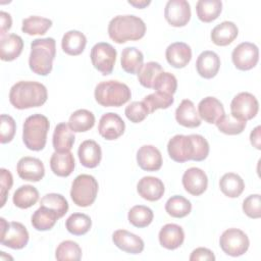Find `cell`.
<instances>
[{"label":"cell","instance_id":"1","mask_svg":"<svg viewBox=\"0 0 261 261\" xmlns=\"http://www.w3.org/2000/svg\"><path fill=\"white\" fill-rule=\"evenodd\" d=\"M167 152L175 162L203 161L209 154V144L201 135H175L167 144Z\"/></svg>","mask_w":261,"mask_h":261},{"label":"cell","instance_id":"2","mask_svg":"<svg viewBox=\"0 0 261 261\" xmlns=\"http://www.w3.org/2000/svg\"><path fill=\"white\" fill-rule=\"evenodd\" d=\"M48 98L46 87L38 82L20 81L14 84L9 92L11 105L19 110L40 107Z\"/></svg>","mask_w":261,"mask_h":261},{"label":"cell","instance_id":"3","mask_svg":"<svg viewBox=\"0 0 261 261\" xmlns=\"http://www.w3.org/2000/svg\"><path fill=\"white\" fill-rule=\"evenodd\" d=\"M146 33V24L142 18L127 14L114 16L108 24V35L117 44L142 39Z\"/></svg>","mask_w":261,"mask_h":261},{"label":"cell","instance_id":"4","mask_svg":"<svg viewBox=\"0 0 261 261\" xmlns=\"http://www.w3.org/2000/svg\"><path fill=\"white\" fill-rule=\"evenodd\" d=\"M56 54V42L53 38L36 39L31 43L29 65L33 72L39 75H48L53 66Z\"/></svg>","mask_w":261,"mask_h":261},{"label":"cell","instance_id":"5","mask_svg":"<svg viewBox=\"0 0 261 261\" xmlns=\"http://www.w3.org/2000/svg\"><path fill=\"white\" fill-rule=\"evenodd\" d=\"M95 100L103 107H119L130 100L129 88L118 81H105L99 83L94 92Z\"/></svg>","mask_w":261,"mask_h":261},{"label":"cell","instance_id":"6","mask_svg":"<svg viewBox=\"0 0 261 261\" xmlns=\"http://www.w3.org/2000/svg\"><path fill=\"white\" fill-rule=\"evenodd\" d=\"M49 127V120L43 114H33L27 117L22 126V141L25 147L32 151L43 150Z\"/></svg>","mask_w":261,"mask_h":261},{"label":"cell","instance_id":"7","mask_svg":"<svg viewBox=\"0 0 261 261\" xmlns=\"http://www.w3.org/2000/svg\"><path fill=\"white\" fill-rule=\"evenodd\" d=\"M98 188V182L93 175L80 174L72 181L70 197L76 206L88 207L96 200Z\"/></svg>","mask_w":261,"mask_h":261},{"label":"cell","instance_id":"8","mask_svg":"<svg viewBox=\"0 0 261 261\" xmlns=\"http://www.w3.org/2000/svg\"><path fill=\"white\" fill-rule=\"evenodd\" d=\"M1 223V245L19 250L24 248L29 242V231L25 226L17 221L7 222L3 217L0 218Z\"/></svg>","mask_w":261,"mask_h":261},{"label":"cell","instance_id":"9","mask_svg":"<svg viewBox=\"0 0 261 261\" xmlns=\"http://www.w3.org/2000/svg\"><path fill=\"white\" fill-rule=\"evenodd\" d=\"M219 245L226 255L238 257L248 251L250 241L243 230L239 228H228L220 236Z\"/></svg>","mask_w":261,"mask_h":261},{"label":"cell","instance_id":"10","mask_svg":"<svg viewBox=\"0 0 261 261\" xmlns=\"http://www.w3.org/2000/svg\"><path fill=\"white\" fill-rule=\"evenodd\" d=\"M116 50L112 45L105 42L97 43L91 50V61L94 67L103 75L110 74L116 60Z\"/></svg>","mask_w":261,"mask_h":261},{"label":"cell","instance_id":"11","mask_svg":"<svg viewBox=\"0 0 261 261\" xmlns=\"http://www.w3.org/2000/svg\"><path fill=\"white\" fill-rule=\"evenodd\" d=\"M259 110V103L256 97L248 92L239 93L230 103V114L242 121L254 118Z\"/></svg>","mask_w":261,"mask_h":261},{"label":"cell","instance_id":"12","mask_svg":"<svg viewBox=\"0 0 261 261\" xmlns=\"http://www.w3.org/2000/svg\"><path fill=\"white\" fill-rule=\"evenodd\" d=\"M231 59L238 69L250 70L259 60V49L253 43L243 42L232 50Z\"/></svg>","mask_w":261,"mask_h":261},{"label":"cell","instance_id":"13","mask_svg":"<svg viewBox=\"0 0 261 261\" xmlns=\"http://www.w3.org/2000/svg\"><path fill=\"white\" fill-rule=\"evenodd\" d=\"M164 17L172 27H185L191 19L189 2L186 0H169L164 8Z\"/></svg>","mask_w":261,"mask_h":261},{"label":"cell","instance_id":"14","mask_svg":"<svg viewBox=\"0 0 261 261\" xmlns=\"http://www.w3.org/2000/svg\"><path fill=\"white\" fill-rule=\"evenodd\" d=\"M125 129V124L122 118L114 113L108 112L101 116L98 126V132L102 138L108 141L118 139Z\"/></svg>","mask_w":261,"mask_h":261},{"label":"cell","instance_id":"15","mask_svg":"<svg viewBox=\"0 0 261 261\" xmlns=\"http://www.w3.org/2000/svg\"><path fill=\"white\" fill-rule=\"evenodd\" d=\"M16 171L21 179L29 181H39L45 175L43 162L38 158L30 156L22 157L18 160Z\"/></svg>","mask_w":261,"mask_h":261},{"label":"cell","instance_id":"16","mask_svg":"<svg viewBox=\"0 0 261 261\" xmlns=\"http://www.w3.org/2000/svg\"><path fill=\"white\" fill-rule=\"evenodd\" d=\"M181 181L185 190L193 196L202 195L208 186L206 173L198 167H191L187 169L182 175Z\"/></svg>","mask_w":261,"mask_h":261},{"label":"cell","instance_id":"17","mask_svg":"<svg viewBox=\"0 0 261 261\" xmlns=\"http://www.w3.org/2000/svg\"><path fill=\"white\" fill-rule=\"evenodd\" d=\"M112 241L117 248L129 254H140L144 250V241L125 229L115 230L112 234Z\"/></svg>","mask_w":261,"mask_h":261},{"label":"cell","instance_id":"18","mask_svg":"<svg viewBox=\"0 0 261 261\" xmlns=\"http://www.w3.org/2000/svg\"><path fill=\"white\" fill-rule=\"evenodd\" d=\"M138 165L146 171H157L162 166V155L152 145H144L137 152Z\"/></svg>","mask_w":261,"mask_h":261},{"label":"cell","instance_id":"19","mask_svg":"<svg viewBox=\"0 0 261 261\" xmlns=\"http://www.w3.org/2000/svg\"><path fill=\"white\" fill-rule=\"evenodd\" d=\"M167 62L174 68H182L192 59L191 47L184 42H175L170 44L165 51Z\"/></svg>","mask_w":261,"mask_h":261},{"label":"cell","instance_id":"20","mask_svg":"<svg viewBox=\"0 0 261 261\" xmlns=\"http://www.w3.org/2000/svg\"><path fill=\"white\" fill-rule=\"evenodd\" d=\"M198 114L200 118L208 123H216L224 114L222 103L215 97H206L202 99L198 105Z\"/></svg>","mask_w":261,"mask_h":261},{"label":"cell","instance_id":"21","mask_svg":"<svg viewBox=\"0 0 261 261\" xmlns=\"http://www.w3.org/2000/svg\"><path fill=\"white\" fill-rule=\"evenodd\" d=\"M137 191L143 199L154 202L162 198L164 194V185L158 177L144 176L139 180Z\"/></svg>","mask_w":261,"mask_h":261},{"label":"cell","instance_id":"22","mask_svg":"<svg viewBox=\"0 0 261 261\" xmlns=\"http://www.w3.org/2000/svg\"><path fill=\"white\" fill-rule=\"evenodd\" d=\"M77 155L82 165L88 168H95L102 158L101 147L93 140H86L80 145Z\"/></svg>","mask_w":261,"mask_h":261},{"label":"cell","instance_id":"23","mask_svg":"<svg viewBox=\"0 0 261 261\" xmlns=\"http://www.w3.org/2000/svg\"><path fill=\"white\" fill-rule=\"evenodd\" d=\"M160 245L167 250H175L180 247L185 240V232L181 226L174 223L165 224L158 234Z\"/></svg>","mask_w":261,"mask_h":261},{"label":"cell","instance_id":"24","mask_svg":"<svg viewBox=\"0 0 261 261\" xmlns=\"http://www.w3.org/2000/svg\"><path fill=\"white\" fill-rule=\"evenodd\" d=\"M220 67V58L213 51H203L197 58L196 68L200 76L204 79L214 77Z\"/></svg>","mask_w":261,"mask_h":261},{"label":"cell","instance_id":"25","mask_svg":"<svg viewBox=\"0 0 261 261\" xmlns=\"http://www.w3.org/2000/svg\"><path fill=\"white\" fill-rule=\"evenodd\" d=\"M23 49L22 39L15 34H8L0 38V58L3 61L16 59Z\"/></svg>","mask_w":261,"mask_h":261},{"label":"cell","instance_id":"26","mask_svg":"<svg viewBox=\"0 0 261 261\" xmlns=\"http://www.w3.org/2000/svg\"><path fill=\"white\" fill-rule=\"evenodd\" d=\"M175 119L176 121L186 127H198L201 124V118L196 110L194 103L185 99L180 102L179 106L175 110Z\"/></svg>","mask_w":261,"mask_h":261},{"label":"cell","instance_id":"27","mask_svg":"<svg viewBox=\"0 0 261 261\" xmlns=\"http://www.w3.org/2000/svg\"><path fill=\"white\" fill-rule=\"evenodd\" d=\"M74 158L70 151L54 152L50 158V167L54 174L61 177H66L71 174L74 169Z\"/></svg>","mask_w":261,"mask_h":261},{"label":"cell","instance_id":"28","mask_svg":"<svg viewBox=\"0 0 261 261\" xmlns=\"http://www.w3.org/2000/svg\"><path fill=\"white\" fill-rule=\"evenodd\" d=\"M74 134L68 123L60 122L55 126L52 144L56 152H68L74 144Z\"/></svg>","mask_w":261,"mask_h":261},{"label":"cell","instance_id":"29","mask_svg":"<svg viewBox=\"0 0 261 261\" xmlns=\"http://www.w3.org/2000/svg\"><path fill=\"white\" fill-rule=\"evenodd\" d=\"M238 27L232 21H222L213 28L211 40L217 46H227L238 37Z\"/></svg>","mask_w":261,"mask_h":261},{"label":"cell","instance_id":"30","mask_svg":"<svg viewBox=\"0 0 261 261\" xmlns=\"http://www.w3.org/2000/svg\"><path fill=\"white\" fill-rule=\"evenodd\" d=\"M87 44V38L86 36L75 30H71L66 32L61 41V47L63 52H65L68 55L71 56H76L83 53L85 50Z\"/></svg>","mask_w":261,"mask_h":261},{"label":"cell","instance_id":"31","mask_svg":"<svg viewBox=\"0 0 261 261\" xmlns=\"http://www.w3.org/2000/svg\"><path fill=\"white\" fill-rule=\"evenodd\" d=\"M59 218V215L54 210L44 206H40V208L37 209L32 215L31 221L34 228L44 231L51 229Z\"/></svg>","mask_w":261,"mask_h":261},{"label":"cell","instance_id":"32","mask_svg":"<svg viewBox=\"0 0 261 261\" xmlns=\"http://www.w3.org/2000/svg\"><path fill=\"white\" fill-rule=\"evenodd\" d=\"M144 55L136 47H126L121 52V68L130 74H136L139 72L143 65Z\"/></svg>","mask_w":261,"mask_h":261},{"label":"cell","instance_id":"33","mask_svg":"<svg viewBox=\"0 0 261 261\" xmlns=\"http://www.w3.org/2000/svg\"><path fill=\"white\" fill-rule=\"evenodd\" d=\"M219 188L226 197L237 198L244 192L245 182L239 174L227 172L221 176L219 180Z\"/></svg>","mask_w":261,"mask_h":261},{"label":"cell","instance_id":"34","mask_svg":"<svg viewBox=\"0 0 261 261\" xmlns=\"http://www.w3.org/2000/svg\"><path fill=\"white\" fill-rule=\"evenodd\" d=\"M222 2L220 0H199L196 4L198 18L203 22L215 20L221 13Z\"/></svg>","mask_w":261,"mask_h":261},{"label":"cell","instance_id":"35","mask_svg":"<svg viewBox=\"0 0 261 261\" xmlns=\"http://www.w3.org/2000/svg\"><path fill=\"white\" fill-rule=\"evenodd\" d=\"M39 200L38 190L31 186L24 185L19 187L13 194L12 201L13 204L20 209H28L34 206Z\"/></svg>","mask_w":261,"mask_h":261},{"label":"cell","instance_id":"36","mask_svg":"<svg viewBox=\"0 0 261 261\" xmlns=\"http://www.w3.org/2000/svg\"><path fill=\"white\" fill-rule=\"evenodd\" d=\"M95 124L94 114L87 109L74 111L68 120V125L74 133H84L91 129Z\"/></svg>","mask_w":261,"mask_h":261},{"label":"cell","instance_id":"37","mask_svg":"<svg viewBox=\"0 0 261 261\" xmlns=\"http://www.w3.org/2000/svg\"><path fill=\"white\" fill-rule=\"evenodd\" d=\"M192 210L191 202L182 196H172L165 203V211L174 218H182L190 214Z\"/></svg>","mask_w":261,"mask_h":261},{"label":"cell","instance_id":"38","mask_svg":"<svg viewBox=\"0 0 261 261\" xmlns=\"http://www.w3.org/2000/svg\"><path fill=\"white\" fill-rule=\"evenodd\" d=\"M92 226L90 216L85 213H72L65 221L66 229L74 236H83L87 233Z\"/></svg>","mask_w":261,"mask_h":261},{"label":"cell","instance_id":"39","mask_svg":"<svg viewBox=\"0 0 261 261\" xmlns=\"http://www.w3.org/2000/svg\"><path fill=\"white\" fill-rule=\"evenodd\" d=\"M52 20L46 17L32 15L22 20L21 31L28 35H44L51 28Z\"/></svg>","mask_w":261,"mask_h":261},{"label":"cell","instance_id":"40","mask_svg":"<svg viewBox=\"0 0 261 261\" xmlns=\"http://www.w3.org/2000/svg\"><path fill=\"white\" fill-rule=\"evenodd\" d=\"M161 72H163L162 66L158 62L150 61L143 64L137 74L138 80L143 87L147 89H152L157 76Z\"/></svg>","mask_w":261,"mask_h":261},{"label":"cell","instance_id":"41","mask_svg":"<svg viewBox=\"0 0 261 261\" xmlns=\"http://www.w3.org/2000/svg\"><path fill=\"white\" fill-rule=\"evenodd\" d=\"M153 211L144 205H136L132 207L127 214L129 223L139 228L148 226L153 221Z\"/></svg>","mask_w":261,"mask_h":261},{"label":"cell","instance_id":"42","mask_svg":"<svg viewBox=\"0 0 261 261\" xmlns=\"http://www.w3.org/2000/svg\"><path fill=\"white\" fill-rule=\"evenodd\" d=\"M55 258L58 261H79L82 258V249L79 244L73 241H63L56 249Z\"/></svg>","mask_w":261,"mask_h":261},{"label":"cell","instance_id":"43","mask_svg":"<svg viewBox=\"0 0 261 261\" xmlns=\"http://www.w3.org/2000/svg\"><path fill=\"white\" fill-rule=\"evenodd\" d=\"M40 206L54 210L60 218L63 217L68 210V203L66 199L62 195L56 193H50L43 196L40 201Z\"/></svg>","mask_w":261,"mask_h":261},{"label":"cell","instance_id":"44","mask_svg":"<svg viewBox=\"0 0 261 261\" xmlns=\"http://www.w3.org/2000/svg\"><path fill=\"white\" fill-rule=\"evenodd\" d=\"M215 124L221 133L229 136L239 135L243 133L246 127V121L239 120L234 118L231 114H224Z\"/></svg>","mask_w":261,"mask_h":261},{"label":"cell","instance_id":"45","mask_svg":"<svg viewBox=\"0 0 261 261\" xmlns=\"http://www.w3.org/2000/svg\"><path fill=\"white\" fill-rule=\"evenodd\" d=\"M173 97L172 95H167L159 92L152 93L146 96L143 102L149 109L150 113H153L157 109H166L173 104Z\"/></svg>","mask_w":261,"mask_h":261},{"label":"cell","instance_id":"46","mask_svg":"<svg viewBox=\"0 0 261 261\" xmlns=\"http://www.w3.org/2000/svg\"><path fill=\"white\" fill-rule=\"evenodd\" d=\"M153 89L159 93L173 95L177 89L176 77L170 72L163 71L157 76V79L154 83Z\"/></svg>","mask_w":261,"mask_h":261},{"label":"cell","instance_id":"47","mask_svg":"<svg viewBox=\"0 0 261 261\" xmlns=\"http://www.w3.org/2000/svg\"><path fill=\"white\" fill-rule=\"evenodd\" d=\"M124 114L128 120L134 123L143 121L149 114V109L143 101H134L126 106Z\"/></svg>","mask_w":261,"mask_h":261},{"label":"cell","instance_id":"48","mask_svg":"<svg viewBox=\"0 0 261 261\" xmlns=\"http://www.w3.org/2000/svg\"><path fill=\"white\" fill-rule=\"evenodd\" d=\"M16 124L15 120L7 114H1L0 120V142L1 144H6L12 141L15 135Z\"/></svg>","mask_w":261,"mask_h":261},{"label":"cell","instance_id":"49","mask_svg":"<svg viewBox=\"0 0 261 261\" xmlns=\"http://www.w3.org/2000/svg\"><path fill=\"white\" fill-rule=\"evenodd\" d=\"M244 213L253 219H258L261 216V198L259 194L248 196L243 202Z\"/></svg>","mask_w":261,"mask_h":261},{"label":"cell","instance_id":"50","mask_svg":"<svg viewBox=\"0 0 261 261\" xmlns=\"http://www.w3.org/2000/svg\"><path fill=\"white\" fill-rule=\"evenodd\" d=\"M0 196H1V207L4 206L7 198V194L10 191L12 184H13V177L9 170L5 168L0 169Z\"/></svg>","mask_w":261,"mask_h":261},{"label":"cell","instance_id":"51","mask_svg":"<svg viewBox=\"0 0 261 261\" xmlns=\"http://www.w3.org/2000/svg\"><path fill=\"white\" fill-rule=\"evenodd\" d=\"M190 260L191 261H214L215 260V256L213 254V252L207 248H197L195 249L191 256H190Z\"/></svg>","mask_w":261,"mask_h":261},{"label":"cell","instance_id":"52","mask_svg":"<svg viewBox=\"0 0 261 261\" xmlns=\"http://www.w3.org/2000/svg\"><path fill=\"white\" fill-rule=\"evenodd\" d=\"M12 24L11 15L5 11L0 12V36H5L6 32L10 30Z\"/></svg>","mask_w":261,"mask_h":261},{"label":"cell","instance_id":"53","mask_svg":"<svg viewBox=\"0 0 261 261\" xmlns=\"http://www.w3.org/2000/svg\"><path fill=\"white\" fill-rule=\"evenodd\" d=\"M260 125L256 126L250 134V141H251V144L258 150L261 149V143H260Z\"/></svg>","mask_w":261,"mask_h":261},{"label":"cell","instance_id":"54","mask_svg":"<svg viewBox=\"0 0 261 261\" xmlns=\"http://www.w3.org/2000/svg\"><path fill=\"white\" fill-rule=\"evenodd\" d=\"M151 3V1H146V0H142V1H128V4L137 7V8H145L146 6H148Z\"/></svg>","mask_w":261,"mask_h":261}]
</instances>
